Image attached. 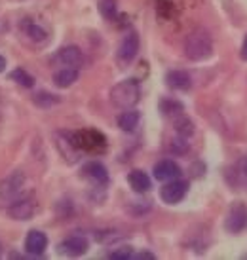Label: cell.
I'll list each match as a JSON object with an SVG mask.
<instances>
[{"mask_svg": "<svg viewBox=\"0 0 247 260\" xmlns=\"http://www.w3.org/2000/svg\"><path fill=\"white\" fill-rule=\"evenodd\" d=\"M166 84L167 87L171 89H177V91H187L192 86V78L187 71H169L166 74Z\"/></svg>", "mask_w": 247, "mask_h": 260, "instance_id": "obj_16", "label": "cell"}, {"mask_svg": "<svg viewBox=\"0 0 247 260\" xmlns=\"http://www.w3.org/2000/svg\"><path fill=\"white\" fill-rule=\"evenodd\" d=\"M35 105L37 107H42V109H48V107H53V105H59L61 103V97L59 95H53V93H48V91H38L35 95Z\"/></svg>", "mask_w": 247, "mask_h": 260, "instance_id": "obj_20", "label": "cell"}, {"mask_svg": "<svg viewBox=\"0 0 247 260\" xmlns=\"http://www.w3.org/2000/svg\"><path fill=\"white\" fill-rule=\"evenodd\" d=\"M48 249V236L40 230H30L25 238V251L33 256H40Z\"/></svg>", "mask_w": 247, "mask_h": 260, "instance_id": "obj_12", "label": "cell"}, {"mask_svg": "<svg viewBox=\"0 0 247 260\" xmlns=\"http://www.w3.org/2000/svg\"><path fill=\"white\" fill-rule=\"evenodd\" d=\"M74 145L80 150H89V152H101L105 148V139L101 133L97 131H84V133H71Z\"/></svg>", "mask_w": 247, "mask_h": 260, "instance_id": "obj_7", "label": "cell"}, {"mask_svg": "<svg viewBox=\"0 0 247 260\" xmlns=\"http://www.w3.org/2000/svg\"><path fill=\"white\" fill-rule=\"evenodd\" d=\"M57 249H59V253L67 254V256H82L84 253H87L89 241H87L86 236L74 234V236H69L67 239H63V241L59 243Z\"/></svg>", "mask_w": 247, "mask_h": 260, "instance_id": "obj_9", "label": "cell"}, {"mask_svg": "<svg viewBox=\"0 0 247 260\" xmlns=\"http://www.w3.org/2000/svg\"><path fill=\"white\" fill-rule=\"evenodd\" d=\"M152 173L156 181L169 182V181H173V179H179L182 175V171H181V167H179V164H175L173 159H162V161H158V164L154 166Z\"/></svg>", "mask_w": 247, "mask_h": 260, "instance_id": "obj_10", "label": "cell"}, {"mask_svg": "<svg viewBox=\"0 0 247 260\" xmlns=\"http://www.w3.org/2000/svg\"><path fill=\"white\" fill-rule=\"evenodd\" d=\"M173 152H177V154H184V152L189 150V139H184V137H179L175 139V141H171V146H169Z\"/></svg>", "mask_w": 247, "mask_h": 260, "instance_id": "obj_25", "label": "cell"}, {"mask_svg": "<svg viewBox=\"0 0 247 260\" xmlns=\"http://www.w3.org/2000/svg\"><path fill=\"white\" fill-rule=\"evenodd\" d=\"M228 182L236 188H245L247 186V156H243L241 159H238L236 164H232V167L226 173Z\"/></svg>", "mask_w": 247, "mask_h": 260, "instance_id": "obj_14", "label": "cell"}, {"mask_svg": "<svg viewBox=\"0 0 247 260\" xmlns=\"http://www.w3.org/2000/svg\"><path fill=\"white\" fill-rule=\"evenodd\" d=\"M10 80L15 82V84H19V86H23V87L35 86V78H33L25 69H15V71H12V73H10Z\"/></svg>", "mask_w": 247, "mask_h": 260, "instance_id": "obj_21", "label": "cell"}, {"mask_svg": "<svg viewBox=\"0 0 247 260\" xmlns=\"http://www.w3.org/2000/svg\"><path fill=\"white\" fill-rule=\"evenodd\" d=\"M99 12L105 19L109 21H114L118 15V8H116V0H101L99 2Z\"/></svg>", "mask_w": 247, "mask_h": 260, "instance_id": "obj_23", "label": "cell"}, {"mask_svg": "<svg viewBox=\"0 0 247 260\" xmlns=\"http://www.w3.org/2000/svg\"><path fill=\"white\" fill-rule=\"evenodd\" d=\"M128 182H130V186L133 192H137V194H146L150 186H152V182H150V177L145 173V171H141V169H133L130 175H128Z\"/></svg>", "mask_w": 247, "mask_h": 260, "instance_id": "obj_17", "label": "cell"}, {"mask_svg": "<svg viewBox=\"0 0 247 260\" xmlns=\"http://www.w3.org/2000/svg\"><path fill=\"white\" fill-rule=\"evenodd\" d=\"M55 61L61 63L63 67H74V69L87 65L86 55H84V51L78 46H63V48H59L57 53H55Z\"/></svg>", "mask_w": 247, "mask_h": 260, "instance_id": "obj_6", "label": "cell"}, {"mask_svg": "<svg viewBox=\"0 0 247 260\" xmlns=\"http://www.w3.org/2000/svg\"><path fill=\"white\" fill-rule=\"evenodd\" d=\"M25 182H27V177L23 171H14L8 177H4L0 181V200H4V202L19 200L25 190Z\"/></svg>", "mask_w": 247, "mask_h": 260, "instance_id": "obj_3", "label": "cell"}, {"mask_svg": "<svg viewBox=\"0 0 247 260\" xmlns=\"http://www.w3.org/2000/svg\"><path fill=\"white\" fill-rule=\"evenodd\" d=\"M189 192V181H182V179H173V181L166 182L160 188V198L162 202L167 205H177L179 202L184 200V196Z\"/></svg>", "mask_w": 247, "mask_h": 260, "instance_id": "obj_5", "label": "cell"}, {"mask_svg": "<svg viewBox=\"0 0 247 260\" xmlns=\"http://www.w3.org/2000/svg\"><path fill=\"white\" fill-rule=\"evenodd\" d=\"M241 59L243 61H247V35H245V38H243V44H241Z\"/></svg>", "mask_w": 247, "mask_h": 260, "instance_id": "obj_28", "label": "cell"}, {"mask_svg": "<svg viewBox=\"0 0 247 260\" xmlns=\"http://www.w3.org/2000/svg\"><path fill=\"white\" fill-rule=\"evenodd\" d=\"M247 226V207L243 203H234L225 218V228L230 234H240Z\"/></svg>", "mask_w": 247, "mask_h": 260, "instance_id": "obj_8", "label": "cell"}, {"mask_svg": "<svg viewBox=\"0 0 247 260\" xmlns=\"http://www.w3.org/2000/svg\"><path fill=\"white\" fill-rule=\"evenodd\" d=\"M175 131H177V135H181V137L189 139L192 133H194V123L190 122L189 118H184V116H179V118H175Z\"/></svg>", "mask_w": 247, "mask_h": 260, "instance_id": "obj_22", "label": "cell"}, {"mask_svg": "<svg viewBox=\"0 0 247 260\" xmlns=\"http://www.w3.org/2000/svg\"><path fill=\"white\" fill-rule=\"evenodd\" d=\"M184 55L190 61H205L213 55V38L204 29L192 30L184 38Z\"/></svg>", "mask_w": 247, "mask_h": 260, "instance_id": "obj_1", "label": "cell"}, {"mask_svg": "<svg viewBox=\"0 0 247 260\" xmlns=\"http://www.w3.org/2000/svg\"><path fill=\"white\" fill-rule=\"evenodd\" d=\"M23 32L27 35V38H29L30 42L35 44H46L48 38H50V35H48V30H46L44 25H40L38 21H30V19H25V23H23Z\"/></svg>", "mask_w": 247, "mask_h": 260, "instance_id": "obj_15", "label": "cell"}, {"mask_svg": "<svg viewBox=\"0 0 247 260\" xmlns=\"http://www.w3.org/2000/svg\"><path fill=\"white\" fill-rule=\"evenodd\" d=\"M131 258L133 260H154L156 254L148 253V251H139V253H131Z\"/></svg>", "mask_w": 247, "mask_h": 260, "instance_id": "obj_27", "label": "cell"}, {"mask_svg": "<svg viewBox=\"0 0 247 260\" xmlns=\"http://www.w3.org/2000/svg\"><path fill=\"white\" fill-rule=\"evenodd\" d=\"M82 177L91 181L95 186H105L109 182V171L101 161H87L86 166L82 167Z\"/></svg>", "mask_w": 247, "mask_h": 260, "instance_id": "obj_11", "label": "cell"}, {"mask_svg": "<svg viewBox=\"0 0 247 260\" xmlns=\"http://www.w3.org/2000/svg\"><path fill=\"white\" fill-rule=\"evenodd\" d=\"M162 112L169 118H179V116H182L184 109L179 101H164L162 103Z\"/></svg>", "mask_w": 247, "mask_h": 260, "instance_id": "obj_24", "label": "cell"}, {"mask_svg": "<svg viewBox=\"0 0 247 260\" xmlns=\"http://www.w3.org/2000/svg\"><path fill=\"white\" fill-rule=\"evenodd\" d=\"M37 211V205L30 202V200H15V202L10 203L8 207V215L15 220H29Z\"/></svg>", "mask_w": 247, "mask_h": 260, "instance_id": "obj_13", "label": "cell"}, {"mask_svg": "<svg viewBox=\"0 0 247 260\" xmlns=\"http://www.w3.org/2000/svg\"><path fill=\"white\" fill-rule=\"evenodd\" d=\"M4 71H6V57L0 55V73H4Z\"/></svg>", "mask_w": 247, "mask_h": 260, "instance_id": "obj_29", "label": "cell"}, {"mask_svg": "<svg viewBox=\"0 0 247 260\" xmlns=\"http://www.w3.org/2000/svg\"><path fill=\"white\" fill-rule=\"evenodd\" d=\"M139 99H141V84L135 78L122 80L110 89V101L114 103L118 109H133L139 103Z\"/></svg>", "mask_w": 247, "mask_h": 260, "instance_id": "obj_2", "label": "cell"}, {"mask_svg": "<svg viewBox=\"0 0 247 260\" xmlns=\"http://www.w3.org/2000/svg\"><path fill=\"white\" fill-rule=\"evenodd\" d=\"M80 78V71L78 69H74V67H65V69H61L57 73L53 74V84L61 89H65V87H71L74 82H78Z\"/></svg>", "mask_w": 247, "mask_h": 260, "instance_id": "obj_18", "label": "cell"}, {"mask_svg": "<svg viewBox=\"0 0 247 260\" xmlns=\"http://www.w3.org/2000/svg\"><path fill=\"white\" fill-rule=\"evenodd\" d=\"M109 258H112V260H128V258H131V249H128V247H122V249H118V251H112V253L109 254Z\"/></svg>", "mask_w": 247, "mask_h": 260, "instance_id": "obj_26", "label": "cell"}, {"mask_svg": "<svg viewBox=\"0 0 247 260\" xmlns=\"http://www.w3.org/2000/svg\"><path fill=\"white\" fill-rule=\"evenodd\" d=\"M139 48H141V40H139V35L135 30H131L128 32L126 37L122 38V42L118 46V51H116V59L120 65H130L133 59L137 57L139 53Z\"/></svg>", "mask_w": 247, "mask_h": 260, "instance_id": "obj_4", "label": "cell"}, {"mask_svg": "<svg viewBox=\"0 0 247 260\" xmlns=\"http://www.w3.org/2000/svg\"><path fill=\"white\" fill-rule=\"evenodd\" d=\"M139 122H141V114H139V110H133V109H126L122 114L118 116V127L122 131H135V127H139Z\"/></svg>", "mask_w": 247, "mask_h": 260, "instance_id": "obj_19", "label": "cell"}]
</instances>
